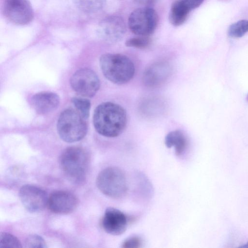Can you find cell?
I'll return each instance as SVG.
<instances>
[{
  "mask_svg": "<svg viewBox=\"0 0 248 248\" xmlns=\"http://www.w3.org/2000/svg\"><path fill=\"white\" fill-rule=\"evenodd\" d=\"M127 122L125 110L115 103L103 102L94 111V128L99 134L106 137L114 138L119 136L125 129Z\"/></svg>",
  "mask_w": 248,
  "mask_h": 248,
  "instance_id": "1",
  "label": "cell"
},
{
  "mask_svg": "<svg viewBox=\"0 0 248 248\" xmlns=\"http://www.w3.org/2000/svg\"><path fill=\"white\" fill-rule=\"evenodd\" d=\"M99 63L105 78L116 84L122 85L128 82L135 73L134 63L123 54H104L100 58Z\"/></svg>",
  "mask_w": 248,
  "mask_h": 248,
  "instance_id": "2",
  "label": "cell"
},
{
  "mask_svg": "<svg viewBox=\"0 0 248 248\" xmlns=\"http://www.w3.org/2000/svg\"><path fill=\"white\" fill-rule=\"evenodd\" d=\"M89 160V154L84 148L71 146L62 152L60 163L67 178L74 184H80L86 178Z\"/></svg>",
  "mask_w": 248,
  "mask_h": 248,
  "instance_id": "3",
  "label": "cell"
},
{
  "mask_svg": "<svg viewBox=\"0 0 248 248\" xmlns=\"http://www.w3.org/2000/svg\"><path fill=\"white\" fill-rule=\"evenodd\" d=\"M57 127L61 139L69 143L80 140L84 138L88 131L85 119L73 108H67L61 112Z\"/></svg>",
  "mask_w": 248,
  "mask_h": 248,
  "instance_id": "4",
  "label": "cell"
},
{
  "mask_svg": "<svg viewBox=\"0 0 248 248\" xmlns=\"http://www.w3.org/2000/svg\"><path fill=\"white\" fill-rule=\"evenodd\" d=\"M96 183L103 194L113 199L124 197L128 189L124 173L116 167H109L102 170L98 174Z\"/></svg>",
  "mask_w": 248,
  "mask_h": 248,
  "instance_id": "5",
  "label": "cell"
},
{
  "mask_svg": "<svg viewBox=\"0 0 248 248\" xmlns=\"http://www.w3.org/2000/svg\"><path fill=\"white\" fill-rule=\"evenodd\" d=\"M158 17L156 12L149 7L139 8L130 15L128 25L132 33L138 36H148L157 27Z\"/></svg>",
  "mask_w": 248,
  "mask_h": 248,
  "instance_id": "6",
  "label": "cell"
},
{
  "mask_svg": "<svg viewBox=\"0 0 248 248\" xmlns=\"http://www.w3.org/2000/svg\"><path fill=\"white\" fill-rule=\"evenodd\" d=\"M72 89L84 97H92L100 88V80L96 73L89 68L77 70L70 79Z\"/></svg>",
  "mask_w": 248,
  "mask_h": 248,
  "instance_id": "7",
  "label": "cell"
},
{
  "mask_svg": "<svg viewBox=\"0 0 248 248\" xmlns=\"http://www.w3.org/2000/svg\"><path fill=\"white\" fill-rule=\"evenodd\" d=\"M3 12L8 21L18 25L29 24L34 16L33 10L29 0H4Z\"/></svg>",
  "mask_w": 248,
  "mask_h": 248,
  "instance_id": "8",
  "label": "cell"
},
{
  "mask_svg": "<svg viewBox=\"0 0 248 248\" xmlns=\"http://www.w3.org/2000/svg\"><path fill=\"white\" fill-rule=\"evenodd\" d=\"M126 31L125 22L121 16H109L103 19L98 24L97 33L103 41L115 43L121 41Z\"/></svg>",
  "mask_w": 248,
  "mask_h": 248,
  "instance_id": "9",
  "label": "cell"
},
{
  "mask_svg": "<svg viewBox=\"0 0 248 248\" xmlns=\"http://www.w3.org/2000/svg\"><path fill=\"white\" fill-rule=\"evenodd\" d=\"M19 197L24 207L31 213L42 211L48 202L46 192L32 185L23 186L19 190Z\"/></svg>",
  "mask_w": 248,
  "mask_h": 248,
  "instance_id": "10",
  "label": "cell"
},
{
  "mask_svg": "<svg viewBox=\"0 0 248 248\" xmlns=\"http://www.w3.org/2000/svg\"><path fill=\"white\" fill-rule=\"evenodd\" d=\"M170 64L165 61L154 62L144 71L142 82L145 86L156 87L165 82L172 74Z\"/></svg>",
  "mask_w": 248,
  "mask_h": 248,
  "instance_id": "11",
  "label": "cell"
},
{
  "mask_svg": "<svg viewBox=\"0 0 248 248\" xmlns=\"http://www.w3.org/2000/svg\"><path fill=\"white\" fill-rule=\"evenodd\" d=\"M78 200L73 193L66 191L53 192L48 199L49 210L56 214H67L72 212L77 207Z\"/></svg>",
  "mask_w": 248,
  "mask_h": 248,
  "instance_id": "12",
  "label": "cell"
},
{
  "mask_svg": "<svg viewBox=\"0 0 248 248\" xmlns=\"http://www.w3.org/2000/svg\"><path fill=\"white\" fill-rule=\"evenodd\" d=\"M128 220L126 216L120 210L108 207L105 210L102 220L104 231L113 235L123 234L126 230Z\"/></svg>",
  "mask_w": 248,
  "mask_h": 248,
  "instance_id": "13",
  "label": "cell"
},
{
  "mask_svg": "<svg viewBox=\"0 0 248 248\" xmlns=\"http://www.w3.org/2000/svg\"><path fill=\"white\" fill-rule=\"evenodd\" d=\"M60 104V98L55 93L42 92L34 94L31 104L37 113L46 114L55 110Z\"/></svg>",
  "mask_w": 248,
  "mask_h": 248,
  "instance_id": "14",
  "label": "cell"
},
{
  "mask_svg": "<svg viewBox=\"0 0 248 248\" xmlns=\"http://www.w3.org/2000/svg\"><path fill=\"white\" fill-rule=\"evenodd\" d=\"M165 144L168 148L173 147L177 156L182 155L187 145V139L180 130H175L169 132L165 138Z\"/></svg>",
  "mask_w": 248,
  "mask_h": 248,
  "instance_id": "15",
  "label": "cell"
},
{
  "mask_svg": "<svg viewBox=\"0 0 248 248\" xmlns=\"http://www.w3.org/2000/svg\"><path fill=\"white\" fill-rule=\"evenodd\" d=\"M190 12L182 0H177L171 6L169 14V21L174 26H181L185 22Z\"/></svg>",
  "mask_w": 248,
  "mask_h": 248,
  "instance_id": "16",
  "label": "cell"
},
{
  "mask_svg": "<svg viewBox=\"0 0 248 248\" xmlns=\"http://www.w3.org/2000/svg\"><path fill=\"white\" fill-rule=\"evenodd\" d=\"M77 7L86 13H95L105 6L107 0H73Z\"/></svg>",
  "mask_w": 248,
  "mask_h": 248,
  "instance_id": "17",
  "label": "cell"
},
{
  "mask_svg": "<svg viewBox=\"0 0 248 248\" xmlns=\"http://www.w3.org/2000/svg\"><path fill=\"white\" fill-rule=\"evenodd\" d=\"M248 32V20L242 19L239 20L230 26L228 30V34L233 38H240Z\"/></svg>",
  "mask_w": 248,
  "mask_h": 248,
  "instance_id": "18",
  "label": "cell"
},
{
  "mask_svg": "<svg viewBox=\"0 0 248 248\" xmlns=\"http://www.w3.org/2000/svg\"><path fill=\"white\" fill-rule=\"evenodd\" d=\"M76 110L85 119L89 116L91 102L86 98L75 97L71 100Z\"/></svg>",
  "mask_w": 248,
  "mask_h": 248,
  "instance_id": "19",
  "label": "cell"
},
{
  "mask_svg": "<svg viewBox=\"0 0 248 248\" xmlns=\"http://www.w3.org/2000/svg\"><path fill=\"white\" fill-rule=\"evenodd\" d=\"M21 244L19 240L13 234L1 233L0 235V248H21Z\"/></svg>",
  "mask_w": 248,
  "mask_h": 248,
  "instance_id": "20",
  "label": "cell"
},
{
  "mask_svg": "<svg viewBox=\"0 0 248 248\" xmlns=\"http://www.w3.org/2000/svg\"><path fill=\"white\" fill-rule=\"evenodd\" d=\"M151 43V40L148 36H138L127 39L125 45L127 47L142 49L148 47Z\"/></svg>",
  "mask_w": 248,
  "mask_h": 248,
  "instance_id": "21",
  "label": "cell"
},
{
  "mask_svg": "<svg viewBox=\"0 0 248 248\" xmlns=\"http://www.w3.org/2000/svg\"><path fill=\"white\" fill-rule=\"evenodd\" d=\"M25 247L29 248H45L46 243L43 237L36 234L28 236L25 241Z\"/></svg>",
  "mask_w": 248,
  "mask_h": 248,
  "instance_id": "22",
  "label": "cell"
},
{
  "mask_svg": "<svg viewBox=\"0 0 248 248\" xmlns=\"http://www.w3.org/2000/svg\"><path fill=\"white\" fill-rule=\"evenodd\" d=\"M142 240L138 236H131L126 239L122 243L123 248H138L141 247Z\"/></svg>",
  "mask_w": 248,
  "mask_h": 248,
  "instance_id": "23",
  "label": "cell"
},
{
  "mask_svg": "<svg viewBox=\"0 0 248 248\" xmlns=\"http://www.w3.org/2000/svg\"><path fill=\"white\" fill-rule=\"evenodd\" d=\"M182 1L188 10L191 11L199 7L204 0H182Z\"/></svg>",
  "mask_w": 248,
  "mask_h": 248,
  "instance_id": "24",
  "label": "cell"
},
{
  "mask_svg": "<svg viewBox=\"0 0 248 248\" xmlns=\"http://www.w3.org/2000/svg\"><path fill=\"white\" fill-rule=\"evenodd\" d=\"M136 2L138 3H140L141 4H150L154 1H155L156 0H133Z\"/></svg>",
  "mask_w": 248,
  "mask_h": 248,
  "instance_id": "25",
  "label": "cell"
},
{
  "mask_svg": "<svg viewBox=\"0 0 248 248\" xmlns=\"http://www.w3.org/2000/svg\"><path fill=\"white\" fill-rule=\"evenodd\" d=\"M240 248H248V241L247 243H246L245 244L240 246Z\"/></svg>",
  "mask_w": 248,
  "mask_h": 248,
  "instance_id": "26",
  "label": "cell"
},
{
  "mask_svg": "<svg viewBox=\"0 0 248 248\" xmlns=\"http://www.w3.org/2000/svg\"></svg>",
  "mask_w": 248,
  "mask_h": 248,
  "instance_id": "27",
  "label": "cell"
}]
</instances>
